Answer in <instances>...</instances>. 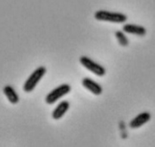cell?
<instances>
[{
  "mask_svg": "<svg viewBox=\"0 0 155 147\" xmlns=\"http://www.w3.org/2000/svg\"><path fill=\"white\" fill-rule=\"evenodd\" d=\"M95 19L99 21L124 24L127 21V16L120 12L110 11L107 10H98L94 14Z\"/></svg>",
  "mask_w": 155,
  "mask_h": 147,
  "instance_id": "1",
  "label": "cell"
},
{
  "mask_svg": "<svg viewBox=\"0 0 155 147\" xmlns=\"http://www.w3.org/2000/svg\"><path fill=\"white\" fill-rule=\"evenodd\" d=\"M46 68L43 66H40L35 69L33 72L30 75V76L27 78L24 82L23 89L27 93L32 92L36 87L38 83L41 81L44 75L46 73Z\"/></svg>",
  "mask_w": 155,
  "mask_h": 147,
  "instance_id": "2",
  "label": "cell"
},
{
  "mask_svg": "<svg viewBox=\"0 0 155 147\" xmlns=\"http://www.w3.org/2000/svg\"><path fill=\"white\" fill-rule=\"evenodd\" d=\"M71 91V86L68 84H62L57 88L51 90L45 98V103L47 104H54L59 99L69 94Z\"/></svg>",
  "mask_w": 155,
  "mask_h": 147,
  "instance_id": "3",
  "label": "cell"
},
{
  "mask_svg": "<svg viewBox=\"0 0 155 147\" xmlns=\"http://www.w3.org/2000/svg\"><path fill=\"white\" fill-rule=\"evenodd\" d=\"M80 62L85 68L97 76L102 77L106 74V69L104 66L94 61L87 56H81L80 57Z\"/></svg>",
  "mask_w": 155,
  "mask_h": 147,
  "instance_id": "4",
  "label": "cell"
},
{
  "mask_svg": "<svg viewBox=\"0 0 155 147\" xmlns=\"http://www.w3.org/2000/svg\"><path fill=\"white\" fill-rule=\"evenodd\" d=\"M151 119V113L148 112H143L139 113L134 119H132L130 122V127L133 129L141 128L144 125L149 122Z\"/></svg>",
  "mask_w": 155,
  "mask_h": 147,
  "instance_id": "5",
  "label": "cell"
},
{
  "mask_svg": "<svg viewBox=\"0 0 155 147\" xmlns=\"http://www.w3.org/2000/svg\"><path fill=\"white\" fill-rule=\"evenodd\" d=\"M82 85L83 87L86 88L88 91L92 92L95 96H99L102 94L103 88L101 85L89 77H86L82 79Z\"/></svg>",
  "mask_w": 155,
  "mask_h": 147,
  "instance_id": "6",
  "label": "cell"
},
{
  "mask_svg": "<svg viewBox=\"0 0 155 147\" xmlns=\"http://www.w3.org/2000/svg\"><path fill=\"white\" fill-rule=\"evenodd\" d=\"M123 31L129 34L136 35V36H145L147 33V30L143 26L137 25L133 24H126L123 26Z\"/></svg>",
  "mask_w": 155,
  "mask_h": 147,
  "instance_id": "7",
  "label": "cell"
},
{
  "mask_svg": "<svg viewBox=\"0 0 155 147\" xmlns=\"http://www.w3.org/2000/svg\"><path fill=\"white\" fill-rule=\"evenodd\" d=\"M70 108V103L67 101H63L55 107L52 112L51 117L54 120H59L61 119Z\"/></svg>",
  "mask_w": 155,
  "mask_h": 147,
  "instance_id": "8",
  "label": "cell"
},
{
  "mask_svg": "<svg viewBox=\"0 0 155 147\" xmlns=\"http://www.w3.org/2000/svg\"><path fill=\"white\" fill-rule=\"evenodd\" d=\"M3 93L5 95L6 98L8 99V101L11 103L12 104H17L19 103L20 101V97L19 95L18 94V93L16 92V91L15 90L13 87L12 85H7L5 86L3 88Z\"/></svg>",
  "mask_w": 155,
  "mask_h": 147,
  "instance_id": "9",
  "label": "cell"
},
{
  "mask_svg": "<svg viewBox=\"0 0 155 147\" xmlns=\"http://www.w3.org/2000/svg\"><path fill=\"white\" fill-rule=\"evenodd\" d=\"M115 36H116L117 39L118 41V43L123 47H127L129 45V39L127 36H126L124 31H120V30H117L115 32Z\"/></svg>",
  "mask_w": 155,
  "mask_h": 147,
  "instance_id": "10",
  "label": "cell"
}]
</instances>
